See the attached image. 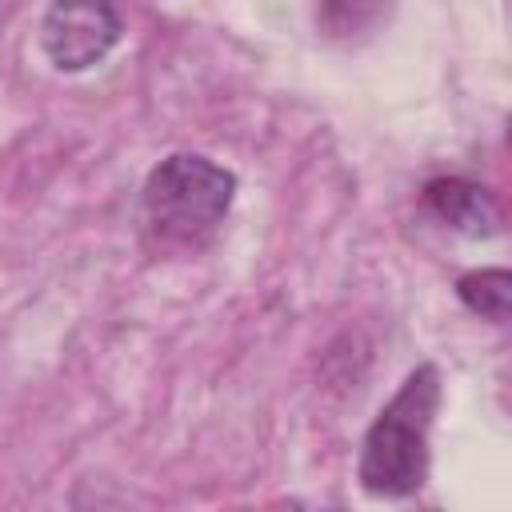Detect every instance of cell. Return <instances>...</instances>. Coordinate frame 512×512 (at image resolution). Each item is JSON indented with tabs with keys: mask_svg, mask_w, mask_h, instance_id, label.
I'll list each match as a JSON object with an SVG mask.
<instances>
[{
	"mask_svg": "<svg viewBox=\"0 0 512 512\" xmlns=\"http://www.w3.org/2000/svg\"><path fill=\"white\" fill-rule=\"evenodd\" d=\"M444 400L440 368L416 364L360 440L356 480L376 500H408L428 480V436Z\"/></svg>",
	"mask_w": 512,
	"mask_h": 512,
	"instance_id": "6da1fadb",
	"label": "cell"
},
{
	"mask_svg": "<svg viewBox=\"0 0 512 512\" xmlns=\"http://www.w3.org/2000/svg\"><path fill=\"white\" fill-rule=\"evenodd\" d=\"M232 200L236 176L224 164L200 152H172L140 188V236L156 252L200 248L216 236Z\"/></svg>",
	"mask_w": 512,
	"mask_h": 512,
	"instance_id": "7a4b0ae2",
	"label": "cell"
},
{
	"mask_svg": "<svg viewBox=\"0 0 512 512\" xmlns=\"http://www.w3.org/2000/svg\"><path fill=\"white\" fill-rule=\"evenodd\" d=\"M120 12L112 0H52L40 16V48L56 72H84L120 44Z\"/></svg>",
	"mask_w": 512,
	"mask_h": 512,
	"instance_id": "3957f363",
	"label": "cell"
},
{
	"mask_svg": "<svg viewBox=\"0 0 512 512\" xmlns=\"http://www.w3.org/2000/svg\"><path fill=\"white\" fill-rule=\"evenodd\" d=\"M424 208L440 224H448V228H456V232H464L472 240H484V236H492L500 228V208H496L492 192L484 184L468 180V176H436V180H428L424 184Z\"/></svg>",
	"mask_w": 512,
	"mask_h": 512,
	"instance_id": "277c9868",
	"label": "cell"
},
{
	"mask_svg": "<svg viewBox=\"0 0 512 512\" xmlns=\"http://www.w3.org/2000/svg\"><path fill=\"white\" fill-rule=\"evenodd\" d=\"M456 296L472 316L504 324L508 304H512V276H508V268H472L456 280Z\"/></svg>",
	"mask_w": 512,
	"mask_h": 512,
	"instance_id": "5b68a950",
	"label": "cell"
},
{
	"mask_svg": "<svg viewBox=\"0 0 512 512\" xmlns=\"http://www.w3.org/2000/svg\"><path fill=\"white\" fill-rule=\"evenodd\" d=\"M392 0H316V24L332 40H356L388 20Z\"/></svg>",
	"mask_w": 512,
	"mask_h": 512,
	"instance_id": "8992f818",
	"label": "cell"
}]
</instances>
